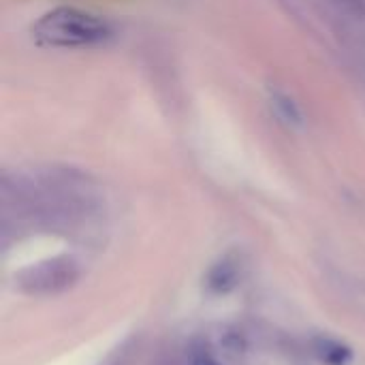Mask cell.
Here are the masks:
<instances>
[{
  "instance_id": "obj_1",
  "label": "cell",
  "mask_w": 365,
  "mask_h": 365,
  "mask_svg": "<svg viewBox=\"0 0 365 365\" xmlns=\"http://www.w3.org/2000/svg\"><path fill=\"white\" fill-rule=\"evenodd\" d=\"M32 34L41 45L47 47L83 49L109 41L113 36V30L98 15L73 6H60L45 13L32 26Z\"/></svg>"
},
{
  "instance_id": "obj_2",
  "label": "cell",
  "mask_w": 365,
  "mask_h": 365,
  "mask_svg": "<svg viewBox=\"0 0 365 365\" xmlns=\"http://www.w3.org/2000/svg\"><path fill=\"white\" fill-rule=\"evenodd\" d=\"M79 280V263L71 257H53L21 269L15 287L28 297H53L68 291Z\"/></svg>"
},
{
  "instance_id": "obj_3",
  "label": "cell",
  "mask_w": 365,
  "mask_h": 365,
  "mask_svg": "<svg viewBox=\"0 0 365 365\" xmlns=\"http://www.w3.org/2000/svg\"><path fill=\"white\" fill-rule=\"evenodd\" d=\"M240 280H242V261L235 257H225L207 272L205 284L212 293L227 295L240 284Z\"/></svg>"
},
{
  "instance_id": "obj_4",
  "label": "cell",
  "mask_w": 365,
  "mask_h": 365,
  "mask_svg": "<svg viewBox=\"0 0 365 365\" xmlns=\"http://www.w3.org/2000/svg\"><path fill=\"white\" fill-rule=\"evenodd\" d=\"M312 349H314V355L327 365H349L353 359L351 349L340 344L334 338H317Z\"/></svg>"
},
{
  "instance_id": "obj_5",
  "label": "cell",
  "mask_w": 365,
  "mask_h": 365,
  "mask_svg": "<svg viewBox=\"0 0 365 365\" xmlns=\"http://www.w3.org/2000/svg\"><path fill=\"white\" fill-rule=\"evenodd\" d=\"M331 13L344 21V26L365 28V0H325Z\"/></svg>"
},
{
  "instance_id": "obj_6",
  "label": "cell",
  "mask_w": 365,
  "mask_h": 365,
  "mask_svg": "<svg viewBox=\"0 0 365 365\" xmlns=\"http://www.w3.org/2000/svg\"><path fill=\"white\" fill-rule=\"evenodd\" d=\"M274 107H276L278 115H280L284 122H289V124H299V122H302V113H299V109L295 107V103H293L289 96L276 94V96H274Z\"/></svg>"
},
{
  "instance_id": "obj_7",
  "label": "cell",
  "mask_w": 365,
  "mask_h": 365,
  "mask_svg": "<svg viewBox=\"0 0 365 365\" xmlns=\"http://www.w3.org/2000/svg\"><path fill=\"white\" fill-rule=\"evenodd\" d=\"M190 365H220L210 353H205V351H195L192 355H190Z\"/></svg>"
}]
</instances>
